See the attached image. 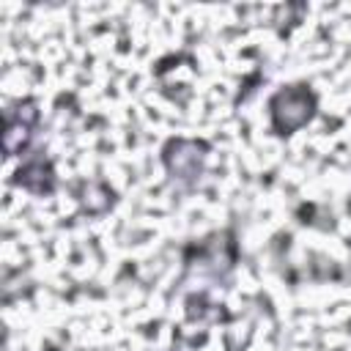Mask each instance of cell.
<instances>
[{
	"mask_svg": "<svg viewBox=\"0 0 351 351\" xmlns=\"http://www.w3.org/2000/svg\"><path fill=\"white\" fill-rule=\"evenodd\" d=\"M318 112V96L307 82H293L271 93L269 99V121L277 137H291L302 126H307Z\"/></svg>",
	"mask_w": 351,
	"mask_h": 351,
	"instance_id": "6da1fadb",
	"label": "cell"
},
{
	"mask_svg": "<svg viewBox=\"0 0 351 351\" xmlns=\"http://www.w3.org/2000/svg\"><path fill=\"white\" fill-rule=\"evenodd\" d=\"M233 247V236L230 233H214L208 236L206 241L197 244V263L206 269H211L214 274H222V271H230L233 263H236V252L230 255H222V250Z\"/></svg>",
	"mask_w": 351,
	"mask_h": 351,
	"instance_id": "5b68a950",
	"label": "cell"
},
{
	"mask_svg": "<svg viewBox=\"0 0 351 351\" xmlns=\"http://www.w3.org/2000/svg\"><path fill=\"white\" fill-rule=\"evenodd\" d=\"M11 184L19 186V189H25V192H30V195H36V197L52 195V192L58 189V173H55L52 159H49L44 151L30 154V156L16 167Z\"/></svg>",
	"mask_w": 351,
	"mask_h": 351,
	"instance_id": "277c9868",
	"label": "cell"
},
{
	"mask_svg": "<svg viewBox=\"0 0 351 351\" xmlns=\"http://www.w3.org/2000/svg\"><path fill=\"white\" fill-rule=\"evenodd\" d=\"M211 145L206 140H192V137H170L162 145V165L165 173L170 176L173 184H178L181 189H192L203 170H206V159H208Z\"/></svg>",
	"mask_w": 351,
	"mask_h": 351,
	"instance_id": "7a4b0ae2",
	"label": "cell"
},
{
	"mask_svg": "<svg viewBox=\"0 0 351 351\" xmlns=\"http://www.w3.org/2000/svg\"><path fill=\"white\" fill-rule=\"evenodd\" d=\"M38 123V104L36 99H22L5 110V132H3V151L5 156H19L27 151L33 129Z\"/></svg>",
	"mask_w": 351,
	"mask_h": 351,
	"instance_id": "3957f363",
	"label": "cell"
}]
</instances>
